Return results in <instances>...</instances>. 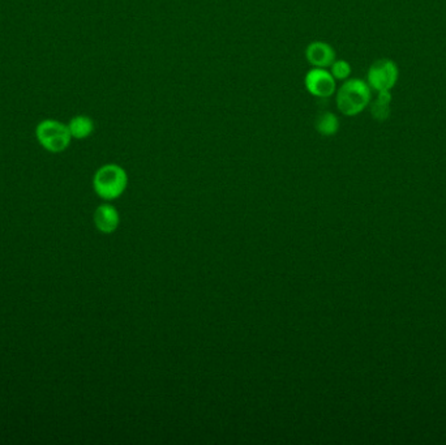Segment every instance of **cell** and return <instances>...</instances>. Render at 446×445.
Listing matches in <instances>:
<instances>
[{"label": "cell", "instance_id": "obj_1", "mask_svg": "<svg viewBox=\"0 0 446 445\" xmlns=\"http://www.w3.org/2000/svg\"><path fill=\"white\" fill-rule=\"evenodd\" d=\"M336 104L345 117H355L372 101V89L362 79H347L336 92Z\"/></svg>", "mask_w": 446, "mask_h": 445}, {"label": "cell", "instance_id": "obj_2", "mask_svg": "<svg viewBox=\"0 0 446 445\" xmlns=\"http://www.w3.org/2000/svg\"><path fill=\"white\" fill-rule=\"evenodd\" d=\"M128 184V176L126 170L115 164H108L99 167L93 178L95 193L104 200H115L123 195Z\"/></svg>", "mask_w": 446, "mask_h": 445}, {"label": "cell", "instance_id": "obj_3", "mask_svg": "<svg viewBox=\"0 0 446 445\" xmlns=\"http://www.w3.org/2000/svg\"><path fill=\"white\" fill-rule=\"evenodd\" d=\"M35 136L38 142L51 153L64 152L72 140L68 124L52 119L41 122L35 129Z\"/></svg>", "mask_w": 446, "mask_h": 445}, {"label": "cell", "instance_id": "obj_4", "mask_svg": "<svg viewBox=\"0 0 446 445\" xmlns=\"http://www.w3.org/2000/svg\"><path fill=\"white\" fill-rule=\"evenodd\" d=\"M399 70L390 59H380L375 61L367 75V82L372 91H391L398 82Z\"/></svg>", "mask_w": 446, "mask_h": 445}, {"label": "cell", "instance_id": "obj_5", "mask_svg": "<svg viewBox=\"0 0 446 445\" xmlns=\"http://www.w3.org/2000/svg\"><path fill=\"white\" fill-rule=\"evenodd\" d=\"M305 89L317 98H329L337 92V80L327 68L308 70L304 77Z\"/></svg>", "mask_w": 446, "mask_h": 445}, {"label": "cell", "instance_id": "obj_6", "mask_svg": "<svg viewBox=\"0 0 446 445\" xmlns=\"http://www.w3.org/2000/svg\"><path fill=\"white\" fill-rule=\"evenodd\" d=\"M305 58L312 67L329 68L336 60V51L327 42L315 41L305 48Z\"/></svg>", "mask_w": 446, "mask_h": 445}, {"label": "cell", "instance_id": "obj_7", "mask_svg": "<svg viewBox=\"0 0 446 445\" xmlns=\"http://www.w3.org/2000/svg\"><path fill=\"white\" fill-rule=\"evenodd\" d=\"M120 223L119 211L110 204H102L94 211V223L101 233L111 234L114 233Z\"/></svg>", "mask_w": 446, "mask_h": 445}, {"label": "cell", "instance_id": "obj_8", "mask_svg": "<svg viewBox=\"0 0 446 445\" xmlns=\"http://www.w3.org/2000/svg\"><path fill=\"white\" fill-rule=\"evenodd\" d=\"M391 93L390 91L377 92L375 101H371V114L376 120L384 122L390 117V105H391Z\"/></svg>", "mask_w": 446, "mask_h": 445}, {"label": "cell", "instance_id": "obj_9", "mask_svg": "<svg viewBox=\"0 0 446 445\" xmlns=\"http://www.w3.org/2000/svg\"><path fill=\"white\" fill-rule=\"evenodd\" d=\"M68 129H70L72 139H77V140L88 139L94 132V122L86 115H77L70 119Z\"/></svg>", "mask_w": 446, "mask_h": 445}, {"label": "cell", "instance_id": "obj_10", "mask_svg": "<svg viewBox=\"0 0 446 445\" xmlns=\"http://www.w3.org/2000/svg\"><path fill=\"white\" fill-rule=\"evenodd\" d=\"M315 129L321 136H334L340 129V119L330 111H324L320 115H317Z\"/></svg>", "mask_w": 446, "mask_h": 445}, {"label": "cell", "instance_id": "obj_11", "mask_svg": "<svg viewBox=\"0 0 446 445\" xmlns=\"http://www.w3.org/2000/svg\"><path fill=\"white\" fill-rule=\"evenodd\" d=\"M329 68H330V73L333 75V77L336 80L345 82V80L350 79V76H351V66L349 61H346L343 59H338V60L336 59Z\"/></svg>", "mask_w": 446, "mask_h": 445}]
</instances>
